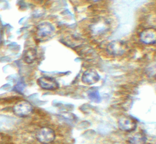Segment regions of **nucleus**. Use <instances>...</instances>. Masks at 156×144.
<instances>
[{"instance_id": "f257e3e1", "label": "nucleus", "mask_w": 156, "mask_h": 144, "mask_svg": "<svg viewBox=\"0 0 156 144\" xmlns=\"http://www.w3.org/2000/svg\"><path fill=\"white\" fill-rule=\"evenodd\" d=\"M55 29L52 24L49 22H43L38 24L36 30V37L39 41H44L51 37Z\"/></svg>"}, {"instance_id": "f03ea898", "label": "nucleus", "mask_w": 156, "mask_h": 144, "mask_svg": "<svg viewBox=\"0 0 156 144\" xmlns=\"http://www.w3.org/2000/svg\"><path fill=\"white\" fill-rule=\"evenodd\" d=\"M55 138L54 131L48 127L40 128L36 133L37 140L43 144H49L52 142Z\"/></svg>"}, {"instance_id": "7ed1b4c3", "label": "nucleus", "mask_w": 156, "mask_h": 144, "mask_svg": "<svg viewBox=\"0 0 156 144\" xmlns=\"http://www.w3.org/2000/svg\"><path fill=\"white\" fill-rule=\"evenodd\" d=\"M13 112L20 117H26L33 111V106L26 101H21L16 104L13 108Z\"/></svg>"}, {"instance_id": "20e7f679", "label": "nucleus", "mask_w": 156, "mask_h": 144, "mask_svg": "<svg viewBox=\"0 0 156 144\" xmlns=\"http://www.w3.org/2000/svg\"><path fill=\"white\" fill-rule=\"evenodd\" d=\"M127 48V45L121 40H114L110 42L107 46L108 52L113 56H121Z\"/></svg>"}, {"instance_id": "39448f33", "label": "nucleus", "mask_w": 156, "mask_h": 144, "mask_svg": "<svg viewBox=\"0 0 156 144\" xmlns=\"http://www.w3.org/2000/svg\"><path fill=\"white\" fill-rule=\"evenodd\" d=\"M136 121L129 116H124L118 120V126L123 131L132 132L136 129Z\"/></svg>"}, {"instance_id": "423d86ee", "label": "nucleus", "mask_w": 156, "mask_h": 144, "mask_svg": "<svg viewBox=\"0 0 156 144\" xmlns=\"http://www.w3.org/2000/svg\"><path fill=\"white\" fill-rule=\"evenodd\" d=\"M38 85L43 89L54 90L59 87L57 81L53 77L49 76H41L38 79Z\"/></svg>"}, {"instance_id": "0eeeda50", "label": "nucleus", "mask_w": 156, "mask_h": 144, "mask_svg": "<svg viewBox=\"0 0 156 144\" xmlns=\"http://www.w3.org/2000/svg\"><path fill=\"white\" fill-rule=\"evenodd\" d=\"M140 40L145 44H154L156 43V29L147 28L143 30L140 35Z\"/></svg>"}, {"instance_id": "6e6552de", "label": "nucleus", "mask_w": 156, "mask_h": 144, "mask_svg": "<svg viewBox=\"0 0 156 144\" xmlns=\"http://www.w3.org/2000/svg\"><path fill=\"white\" fill-rule=\"evenodd\" d=\"M81 79L83 83L87 85H91L98 82L100 79V76L95 70L88 69L84 71Z\"/></svg>"}, {"instance_id": "1a4fd4ad", "label": "nucleus", "mask_w": 156, "mask_h": 144, "mask_svg": "<svg viewBox=\"0 0 156 144\" xmlns=\"http://www.w3.org/2000/svg\"><path fill=\"white\" fill-rule=\"evenodd\" d=\"M37 56V52L36 49L34 48H29L24 52L23 56V60L25 63L30 64L35 60Z\"/></svg>"}, {"instance_id": "9d476101", "label": "nucleus", "mask_w": 156, "mask_h": 144, "mask_svg": "<svg viewBox=\"0 0 156 144\" xmlns=\"http://www.w3.org/2000/svg\"><path fill=\"white\" fill-rule=\"evenodd\" d=\"M146 137L143 133H136L129 138V142L132 144H144Z\"/></svg>"}, {"instance_id": "9b49d317", "label": "nucleus", "mask_w": 156, "mask_h": 144, "mask_svg": "<svg viewBox=\"0 0 156 144\" xmlns=\"http://www.w3.org/2000/svg\"><path fill=\"white\" fill-rule=\"evenodd\" d=\"M88 96L90 99L91 101L96 102V103H99L101 100V97L99 96V92L96 90H89L88 93Z\"/></svg>"}]
</instances>
